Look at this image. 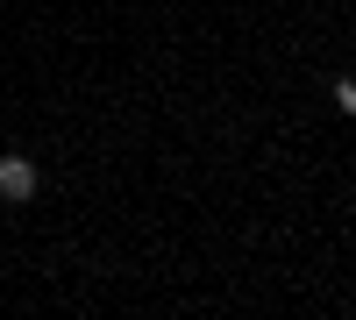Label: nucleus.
<instances>
[{"instance_id": "f03ea898", "label": "nucleus", "mask_w": 356, "mask_h": 320, "mask_svg": "<svg viewBox=\"0 0 356 320\" xmlns=\"http://www.w3.org/2000/svg\"><path fill=\"white\" fill-rule=\"evenodd\" d=\"M335 107H342V114H356V78H335Z\"/></svg>"}, {"instance_id": "f257e3e1", "label": "nucleus", "mask_w": 356, "mask_h": 320, "mask_svg": "<svg viewBox=\"0 0 356 320\" xmlns=\"http://www.w3.org/2000/svg\"><path fill=\"white\" fill-rule=\"evenodd\" d=\"M36 192V164L29 157H0V199H29Z\"/></svg>"}]
</instances>
